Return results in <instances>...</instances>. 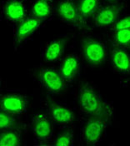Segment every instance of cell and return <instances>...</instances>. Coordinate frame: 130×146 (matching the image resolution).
I'll list each match as a JSON object with an SVG mask.
<instances>
[{
    "label": "cell",
    "mask_w": 130,
    "mask_h": 146,
    "mask_svg": "<svg viewBox=\"0 0 130 146\" xmlns=\"http://www.w3.org/2000/svg\"><path fill=\"white\" fill-rule=\"evenodd\" d=\"M77 102L79 112L85 117H102L113 119L115 109L106 100L97 88L88 81H81L77 90Z\"/></svg>",
    "instance_id": "cell-1"
},
{
    "label": "cell",
    "mask_w": 130,
    "mask_h": 146,
    "mask_svg": "<svg viewBox=\"0 0 130 146\" xmlns=\"http://www.w3.org/2000/svg\"><path fill=\"white\" fill-rule=\"evenodd\" d=\"M32 76L39 86L49 94H61L69 86L58 69L54 67L40 65L34 68Z\"/></svg>",
    "instance_id": "cell-2"
},
{
    "label": "cell",
    "mask_w": 130,
    "mask_h": 146,
    "mask_svg": "<svg viewBox=\"0 0 130 146\" xmlns=\"http://www.w3.org/2000/svg\"><path fill=\"white\" fill-rule=\"evenodd\" d=\"M111 119L102 117H88L81 124L80 135L88 145H99L106 135Z\"/></svg>",
    "instance_id": "cell-3"
},
{
    "label": "cell",
    "mask_w": 130,
    "mask_h": 146,
    "mask_svg": "<svg viewBox=\"0 0 130 146\" xmlns=\"http://www.w3.org/2000/svg\"><path fill=\"white\" fill-rule=\"evenodd\" d=\"M44 105L47 115L55 127L64 129L73 125L75 120V113L68 104L58 100H48Z\"/></svg>",
    "instance_id": "cell-4"
},
{
    "label": "cell",
    "mask_w": 130,
    "mask_h": 146,
    "mask_svg": "<svg viewBox=\"0 0 130 146\" xmlns=\"http://www.w3.org/2000/svg\"><path fill=\"white\" fill-rule=\"evenodd\" d=\"M30 127L35 145H50L55 136V126L47 113L34 114L31 119Z\"/></svg>",
    "instance_id": "cell-5"
},
{
    "label": "cell",
    "mask_w": 130,
    "mask_h": 146,
    "mask_svg": "<svg viewBox=\"0 0 130 146\" xmlns=\"http://www.w3.org/2000/svg\"><path fill=\"white\" fill-rule=\"evenodd\" d=\"M44 22L33 17L27 15L23 20L14 24L13 28V47L15 50L23 48L38 31L43 27Z\"/></svg>",
    "instance_id": "cell-6"
},
{
    "label": "cell",
    "mask_w": 130,
    "mask_h": 146,
    "mask_svg": "<svg viewBox=\"0 0 130 146\" xmlns=\"http://www.w3.org/2000/svg\"><path fill=\"white\" fill-rule=\"evenodd\" d=\"M81 53L84 61L90 66L103 64L108 57V48L103 42L92 37L82 40Z\"/></svg>",
    "instance_id": "cell-7"
},
{
    "label": "cell",
    "mask_w": 130,
    "mask_h": 146,
    "mask_svg": "<svg viewBox=\"0 0 130 146\" xmlns=\"http://www.w3.org/2000/svg\"><path fill=\"white\" fill-rule=\"evenodd\" d=\"M56 13L61 22L72 28L83 29L87 27L88 21L79 13L75 0H59Z\"/></svg>",
    "instance_id": "cell-8"
},
{
    "label": "cell",
    "mask_w": 130,
    "mask_h": 146,
    "mask_svg": "<svg viewBox=\"0 0 130 146\" xmlns=\"http://www.w3.org/2000/svg\"><path fill=\"white\" fill-rule=\"evenodd\" d=\"M29 107V97L18 91H8L0 95V110L19 116L24 114Z\"/></svg>",
    "instance_id": "cell-9"
},
{
    "label": "cell",
    "mask_w": 130,
    "mask_h": 146,
    "mask_svg": "<svg viewBox=\"0 0 130 146\" xmlns=\"http://www.w3.org/2000/svg\"><path fill=\"white\" fill-rule=\"evenodd\" d=\"M81 57L76 53H70L62 57L58 61L57 69L65 81L70 84L78 77L81 71Z\"/></svg>",
    "instance_id": "cell-10"
},
{
    "label": "cell",
    "mask_w": 130,
    "mask_h": 146,
    "mask_svg": "<svg viewBox=\"0 0 130 146\" xmlns=\"http://www.w3.org/2000/svg\"><path fill=\"white\" fill-rule=\"evenodd\" d=\"M122 16V9L117 3L102 5L93 16L94 24L99 29L110 28Z\"/></svg>",
    "instance_id": "cell-11"
},
{
    "label": "cell",
    "mask_w": 130,
    "mask_h": 146,
    "mask_svg": "<svg viewBox=\"0 0 130 146\" xmlns=\"http://www.w3.org/2000/svg\"><path fill=\"white\" fill-rule=\"evenodd\" d=\"M25 0H5L1 4V15L8 23L16 24L28 14Z\"/></svg>",
    "instance_id": "cell-12"
},
{
    "label": "cell",
    "mask_w": 130,
    "mask_h": 146,
    "mask_svg": "<svg viewBox=\"0 0 130 146\" xmlns=\"http://www.w3.org/2000/svg\"><path fill=\"white\" fill-rule=\"evenodd\" d=\"M68 38L62 36L47 42L41 51V59L45 64H54L58 62L64 55Z\"/></svg>",
    "instance_id": "cell-13"
},
{
    "label": "cell",
    "mask_w": 130,
    "mask_h": 146,
    "mask_svg": "<svg viewBox=\"0 0 130 146\" xmlns=\"http://www.w3.org/2000/svg\"><path fill=\"white\" fill-rule=\"evenodd\" d=\"M111 63L114 70L121 75H129L130 55L128 49L113 47Z\"/></svg>",
    "instance_id": "cell-14"
},
{
    "label": "cell",
    "mask_w": 130,
    "mask_h": 146,
    "mask_svg": "<svg viewBox=\"0 0 130 146\" xmlns=\"http://www.w3.org/2000/svg\"><path fill=\"white\" fill-rule=\"evenodd\" d=\"M56 13L54 1L50 0H34L31 7V14L33 17L46 22L53 19Z\"/></svg>",
    "instance_id": "cell-15"
},
{
    "label": "cell",
    "mask_w": 130,
    "mask_h": 146,
    "mask_svg": "<svg viewBox=\"0 0 130 146\" xmlns=\"http://www.w3.org/2000/svg\"><path fill=\"white\" fill-rule=\"evenodd\" d=\"M23 145V129L0 131V146H20Z\"/></svg>",
    "instance_id": "cell-16"
},
{
    "label": "cell",
    "mask_w": 130,
    "mask_h": 146,
    "mask_svg": "<svg viewBox=\"0 0 130 146\" xmlns=\"http://www.w3.org/2000/svg\"><path fill=\"white\" fill-rule=\"evenodd\" d=\"M79 13L88 21V19L93 18L98 9L103 5L101 0H75Z\"/></svg>",
    "instance_id": "cell-17"
},
{
    "label": "cell",
    "mask_w": 130,
    "mask_h": 146,
    "mask_svg": "<svg viewBox=\"0 0 130 146\" xmlns=\"http://www.w3.org/2000/svg\"><path fill=\"white\" fill-rule=\"evenodd\" d=\"M75 143V132L72 126L64 128V130L55 135L50 145L73 146Z\"/></svg>",
    "instance_id": "cell-18"
},
{
    "label": "cell",
    "mask_w": 130,
    "mask_h": 146,
    "mask_svg": "<svg viewBox=\"0 0 130 146\" xmlns=\"http://www.w3.org/2000/svg\"><path fill=\"white\" fill-rule=\"evenodd\" d=\"M12 129H23V124L17 116L0 110V131Z\"/></svg>",
    "instance_id": "cell-19"
},
{
    "label": "cell",
    "mask_w": 130,
    "mask_h": 146,
    "mask_svg": "<svg viewBox=\"0 0 130 146\" xmlns=\"http://www.w3.org/2000/svg\"><path fill=\"white\" fill-rule=\"evenodd\" d=\"M113 47H118L129 49L130 45V30L122 29L112 32Z\"/></svg>",
    "instance_id": "cell-20"
},
{
    "label": "cell",
    "mask_w": 130,
    "mask_h": 146,
    "mask_svg": "<svg viewBox=\"0 0 130 146\" xmlns=\"http://www.w3.org/2000/svg\"><path fill=\"white\" fill-rule=\"evenodd\" d=\"M130 28V17L129 15L126 16H121L116 22L113 23L112 27H110V30L117 31V30H122V29H129Z\"/></svg>",
    "instance_id": "cell-21"
},
{
    "label": "cell",
    "mask_w": 130,
    "mask_h": 146,
    "mask_svg": "<svg viewBox=\"0 0 130 146\" xmlns=\"http://www.w3.org/2000/svg\"><path fill=\"white\" fill-rule=\"evenodd\" d=\"M101 1L106 3H116L118 2V0H101Z\"/></svg>",
    "instance_id": "cell-22"
},
{
    "label": "cell",
    "mask_w": 130,
    "mask_h": 146,
    "mask_svg": "<svg viewBox=\"0 0 130 146\" xmlns=\"http://www.w3.org/2000/svg\"><path fill=\"white\" fill-rule=\"evenodd\" d=\"M2 83H3V80H2V77L0 75V90H1V87H2Z\"/></svg>",
    "instance_id": "cell-23"
},
{
    "label": "cell",
    "mask_w": 130,
    "mask_h": 146,
    "mask_svg": "<svg viewBox=\"0 0 130 146\" xmlns=\"http://www.w3.org/2000/svg\"><path fill=\"white\" fill-rule=\"evenodd\" d=\"M50 1H54V0H50Z\"/></svg>",
    "instance_id": "cell-24"
}]
</instances>
